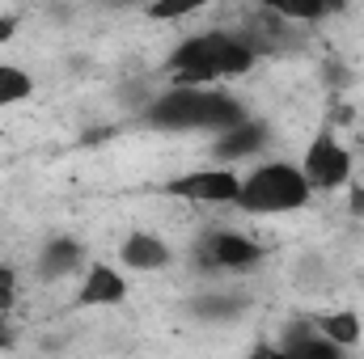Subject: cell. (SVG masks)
<instances>
[{
	"mask_svg": "<svg viewBox=\"0 0 364 359\" xmlns=\"http://www.w3.org/2000/svg\"><path fill=\"white\" fill-rule=\"evenodd\" d=\"M259 51L250 38L233 34V30H203L182 38L166 60V72L174 85H220L233 77H246L255 68Z\"/></svg>",
	"mask_w": 364,
	"mask_h": 359,
	"instance_id": "1",
	"label": "cell"
},
{
	"mask_svg": "<svg viewBox=\"0 0 364 359\" xmlns=\"http://www.w3.org/2000/svg\"><path fill=\"white\" fill-rule=\"evenodd\" d=\"M157 131H225L246 118V106L216 85H170L144 110Z\"/></svg>",
	"mask_w": 364,
	"mask_h": 359,
	"instance_id": "2",
	"label": "cell"
},
{
	"mask_svg": "<svg viewBox=\"0 0 364 359\" xmlns=\"http://www.w3.org/2000/svg\"><path fill=\"white\" fill-rule=\"evenodd\" d=\"M309 199H314V186H309L301 165L263 161L250 174H242L233 207L246 211V216H292V211L309 207Z\"/></svg>",
	"mask_w": 364,
	"mask_h": 359,
	"instance_id": "3",
	"label": "cell"
},
{
	"mask_svg": "<svg viewBox=\"0 0 364 359\" xmlns=\"http://www.w3.org/2000/svg\"><path fill=\"white\" fill-rule=\"evenodd\" d=\"M195 263L203 270H250L263 263V245L237 228H208L195 241Z\"/></svg>",
	"mask_w": 364,
	"mask_h": 359,
	"instance_id": "4",
	"label": "cell"
},
{
	"mask_svg": "<svg viewBox=\"0 0 364 359\" xmlns=\"http://www.w3.org/2000/svg\"><path fill=\"white\" fill-rule=\"evenodd\" d=\"M301 170L305 178L318 190H343L352 182V153L331 136V131H318L309 144H305V157H301Z\"/></svg>",
	"mask_w": 364,
	"mask_h": 359,
	"instance_id": "5",
	"label": "cell"
},
{
	"mask_svg": "<svg viewBox=\"0 0 364 359\" xmlns=\"http://www.w3.org/2000/svg\"><path fill=\"white\" fill-rule=\"evenodd\" d=\"M237 186H242V174H233V170H216V165H208V170H191V174H178V178L166 182V190L170 194H178L186 203H216V207H233V199H237Z\"/></svg>",
	"mask_w": 364,
	"mask_h": 359,
	"instance_id": "6",
	"label": "cell"
},
{
	"mask_svg": "<svg viewBox=\"0 0 364 359\" xmlns=\"http://www.w3.org/2000/svg\"><path fill=\"white\" fill-rule=\"evenodd\" d=\"M123 300H127V275L110 263H85L77 304L81 309H106V304H123Z\"/></svg>",
	"mask_w": 364,
	"mask_h": 359,
	"instance_id": "7",
	"label": "cell"
},
{
	"mask_svg": "<svg viewBox=\"0 0 364 359\" xmlns=\"http://www.w3.org/2000/svg\"><path fill=\"white\" fill-rule=\"evenodd\" d=\"M267 140H272V127L263 123V118H242V123H233V127H225V131H216V157H225V161H242V157H259L263 148H267Z\"/></svg>",
	"mask_w": 364,
	"mask_h": 359,
	"instance_id": "8",
	"label": "cell"
},
{
	"mask_svg": "<svg viewBox=\"0 0 364 359\" xmlns=\"http://www.w3.org/2000/svg\"><path fill=\"white\" fill-rule=\"evenodd\" d=\"M119 263L127 270H166L174 263V254H170V245L157 237V233H149V228H136V233H127L123 241H119Z\"/></svg>",
	"mask_w": 364,
	"mask_h": 359,
	"instance_id": "9",
	"label": "cell"
},
{
	"mask_svg": "<svg viewBox=\"0 0 364 359\" xmlns=\"http://www.w3.org/2000/svg\"><path fill=\"white\" fill-rule=\"evenodd\" d=\"M246 309H250V300L237 296V292H199V296L186 300V313H191L195 321H203V326H229V321H237Z\"/></svg>",
	"mask_w": 364,
	"mask_h": 359,
	"instance_id": "10",
	"label": "cell"
},
{
	"mask_svg": "<svg viewBox=\"0 0 364 359\" xmlns=\"http://www.w3.org/2000/svg\"><path fill=\"white\" fill-rule=\"evenodd\" d=\"M81 267H85V245L77 237H51L38 254V279H47V283L77 275Z\"/></svg>",
	"mask_w": 364,
	"mask_h": 359,
	"instance_id": "11",
	"label": "cell"
},
{
	"mask_svg": "<svg viewBox=\"0 0 364 359\" xmlns=\"http://www.w3.org/2000/svg\"><path fill=\"white\" fill-rule=\"evenodd\" d=\"M279 351H284V355H301V359H339L343 355V347L331 343V338L318 330V321H309V326H301L292 338H284Z\"/></svg>",
	"mask_w": 364,
	"mask_h": 359,
	"instance_id": "12",
	"label": "cell"
},
{
	"mask_svg": "<svg viewBox=\"0 0 364 359\" xmlns=\"http://www.w3.org/2000/svg\"><path fill=\"white\" fill-rule=\"evenodd\" d=\"M250 4L272 17H288V21H322L339 9V0H250Z\"/></svg>",
	"mask_w": 364,
	"mask_h": 359,
	"instance_id": "13",
	"label": "cell"
},
{
	"mask_svg": "<svg viewBox=\"0 0 364 359\" xmlns=\"http://www.w3.org/2000/svg\"><path fill=\"white\" fill-rule=\"evenodd\" d=\"M318 330H322L331 343H339L343 351H348V347H356V343H360V334H364L360 317H356L352 309H339V313H326V317H318Z\"/></svg>",
	"mask_w": 364,
	"mask_h": 359,
	"instance_id": "14",
	"label": "cell"
},
{
	"mask_svg": "<svg viewBox=\"0 0 364 359\" xmlns=\"http://www.w3.org/2000/svg\"><path fill=\"white\" fill-rule=\"evenodd\" d=\"M30 93H34V77H30L21 64H4V60H0V110L21 106Z\"/></svg>",
	"mask_w": 364,
	"mask_h": 359,
	"instance_id": "15",
	"label": "cell"
},
{
	"mask_svg": "<svg viewBox=\"0 0 364 359\" xmlns=\"http://www.w3.org/2000/svg\"><path fill=\"white\" fill-rule=\"evenodd\" d=\"M203 4H208V0H149L144 9H149L153 21H182V17L199 13Z\"/></svg>",
	"mask_w": 364,
	"mask_h": 359,
	"instance_id": "16",
	"label": "cell"
},
{
	"mask_svg": "<svg viewBox=\"0 0 364 359\" xmlns=\"http://www.w3.org/2000/svg\"><path fill=\"white\" fill-rule=\"evenodd\" d=\"M13 304V275L0 267V309H9Z\"/></svg>",
	"mask_w": 364,
	"mask_h": 359,
	"instance_id": "17",
	"label": "cell"
},
{
	"mask_svg": "<svg viewBox=\"0 0 364 359\" xmlns=\"http://www.w3.org/2000/svg\"><path fill=\"white\" fill-rule=\"evenodd\" d=\"M17 34V17L13 13H0V43H9Z\"/></svg>",
	"mask_w": 364,
	"mask_h": 359,
	"instance_id": "18",
	"label": "cell"
},
{
	"mask_svg": "<svg viewBox=\"0 0 364 359\" xmlns=\"http://www.w3.org/2000/svg\"><path fill=\"white\" fill-rule=\"evenodd\" d=\"M352 211H364V190H356V194H352Z\"/></svg>",
	"mask_w": 364,
	"mask_h": 359,
	"instance_id": "19",
	"label": "cell"
},
{
	"mask_svg": "<svg viewBox=\"0 0 364 359\" xmlns=\"http://www.w3.org/2000/svg\"><path fill=\"white\" fill-rule=\"evenodd\" d=\"M4 347H9V338H4V334H0V351H4Z\"/></svg>",
	"mask_w": 364,
	"mask_h": 359,
	"instance_id": "20",
	"label": "cell"
},
{
	"mask_svg": "<svg viewBox=\"0 0 364 359\" xmlns=\"http://www.w3.org/2000/svg\"><path fill=\"white\" fill-rule=\"evenodd\" d=\"M102 4H127V0H102Z\"/></svg>",
	"mask_w": 364,
	"mask_h": 359,
	"instance_id": "21",
	"label": "cell"
}]
</instances>
